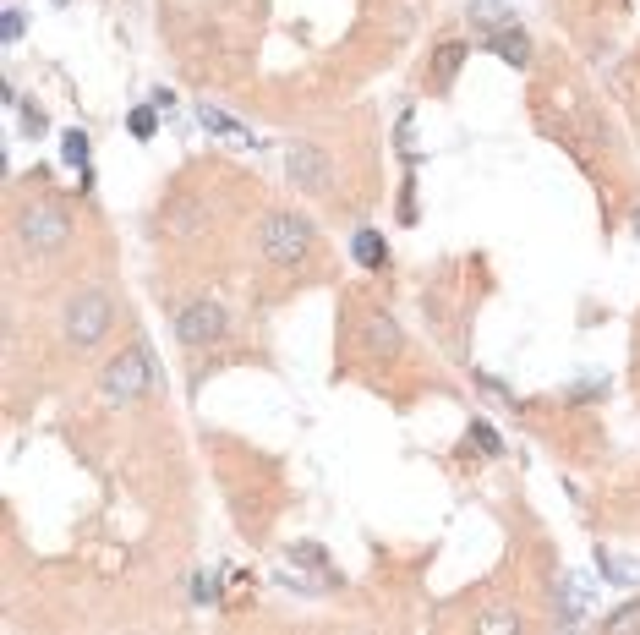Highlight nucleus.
<instances>
[{
    "mask_svg": "<svg viewBox=\"0 0 640 635\" xmlns=\"http://www.w3.org/2000/svg\"><path fill=\"white\" fill-rule=\"evenodd\" d=\"M258 252L274 263V269H301V263L318 252V225L290 209H269L258 225Z\"/></svg>",
    "mask_w": 640,
    "mask_h": 635,
    "instance_id": "f257e3e1",
    "label": "nucleus"
},
{
    "mask_svg": "<svg viewBox=\"0 0 640 635\" xmlns=\"http://www.w3.org/2000/svg\"><path fill=\"white\" fill-rule=\"evenodd\" d=\"M115 329V302L104 285H83V291L66 296L61 307V340L72 345V351H93V345L104 340V334Z\"/></svg>",
    "mask_w": 640,
    "mask_h": 635,
    "instance_id": "f03ea898",
    "label": "nucleus"
},
{
    "mask_svg": "<svg viewBox=\"0 0 640 635\" xmlns=\"http://www.w3.org/2000/svg\"><path fill=\"white\" fill-rule=\"evenodd\" d=\"M148 389H154V351L148 345H126V351H115L104 362V373H99L104 406H137Z\"/></svg>",
    "mask_w": 640,
    "mask_h": 635,
    "instance_id": "7ed1b4c3",
    "label": "nucleus"
},
{
    "mask_svg": "<svg viewBox=\"0 0 640 635\" xmlns=\"http://www.w3.org/2000/svg\"><path fill=\"white\" fill-rule=\"evenodd\" d=\"M17 241L28 252H61L66 241H72V214H66V203H55L50 192H39L33 203H22Z\"/></svg>",
    "mask_w": 640,
    "mask_h": 635,
    "instance_id": "20e7f679",
    "label": "nucleus"
},
{
    "mask_svg": "<svg viewBox=\"0 0 640 635\" xmlns=\"http://www.w3.org/2000/svg\"><path fill=\"white\" fill-rule=\"evenodd\" d=\"M230 334V313L219 302H186L181 313H176V340L181 345H192V351H203V345H219Z\"/></svg>",
    "mask_w": 640,
    "mask_h": 635,
    "instance_id": "39448f33",
    "label": "nucleus"
},
{
    "mask_svg": "<svg viewBox=\"0 0 640 635\" xmlns=\"http://www.w3.org/2000/svg\"><path fill=\"white\" fill-rule=\"evenodd\" d=\"M285 170H290V181H296L301 192H329L334 187V165H329V154H323L318 143H290L285 148Z\"/></svg>",
    "mask_w": 640,
    "mask_h": 635,
    "instance_id": "423d86ee",
    "label": "nucleus"
},
{
    "mask_svg": "<svg viewBox=\"0 0 640 635\" xmlns=\"http://www.w3.org/2000/svg\"><path fill=\"white\" fill-rule=\"evenodd\" d=\"M362 345H367V356H372V362H389V356L405 345V334H400V323H394V313L372 307V313L362 318Z\"/></svg>",
    "mask_w": 640,
    "mask_h": 635,
    "instance_id": "0eeeda50",
    "label": "nucleus"
},
{
    "mask_svg": "<svg viewBox=\"0 0 640 635\" xmlns=\"http://www.w3.org/2000/svg\"><path fill=\"white\" fill-rule=\"evenodd\" d=\"M482 50H493L498 61H509V66H531V39L520 33V22H515V28H498V33H487V39H482Z\"/></svg>",
    "mask_w": 640,
    "mask_h": 635,
    "instance_id": "6e6552de",
    "label": "nucleus"
},
{
    "mask_svg": "<svg viewBox=\"0 0 640 635\" xmlns=\"http://www.w3.org/2000/svg\"><path fill=\"white\" fill-rule=\"evenodd\" d=\"M471 635H526V614H520V608H509V603H493V608H482V614H476Z\"/></svg>",
    "mask_w": 640,
    "mask_h": 635,
    "instance_id": "1a4fd4ad",
    "label": "nucleus"
},
{
    "mask_svg": "<svg viewBox=\"0 0 640 635\" xmlns=\"http://www.w3.org/2000/svg\"><path fill=\"white\" fill-rule=\"evenodd\" d=\"M465 44H438V55H433V72H427V83H433V94H449L455 88V77H460V66H465Z\"/></svg>",
    "mask_w": 640,
    "mask_h": 635,
    "instance_id": "9d476101",
    "label": "nucleus"
},
{
    "mask_svg": "<svg viewBox=\"0 0 640 635\" xmlns=\"http://www.w3.org/2000/svg\"><path fill=\"white\" fill-rule=\"evenodd\" d=\"M197 121H203V126H208V132H214V137H230V143H236V148H258V137H252V126H241L236 115H225V110H214V105H203V110H197Z\"/></svg>",
    "mask_w": 640,
    "mask_h": 635,
    "instance_id": "9b49d317",
    "label": "nucleus"
},
{
    "mask_svg": "<svg viewBox=\"0 0 640 635\" xmlns=\"http://www.w3.org/2000/svg\"><path fill=\"white\" fill-rule=\"evenodd\" d=\"M351 258L362 263L367 274L389 269V241H383V230H356V236H351Z\"/></svg>",
    "mask_w": 640,
    "mask_h": 635,
    "instance_id": "f8f14e48",
    "label": "nucleus"
},
{
    "mask_svg": "<svg viewBox=\"0 0 640 635\" xmlns=\"http://www.w3.org/2000/svg\"><path fill=\"white\" fill-rule=\"evenodd\" d=\"M471 28L498 33V28H515V11H509V0H471Z\"/></svg>",
    "mask_w": 640,
    "mask_h": 635,
    "instance_id": "ddd939ff",
    "label": "nucleus"
},
{
    "mask_svg": "<svg viewBox=\"0 0 640 635\" xmlns=\"http://www.w3.org/2000/svg\"><path fill=\"white\" fill-rule=\"evenodd\" d=\"M465 449H471V455H482V460H493V455H504V438H498L493 422L476 417L471 427H465Z\"/></svg>",
    "mask_w": 640,
    "mask_h": 635,
    "instance_id": "4468645a",
    "label": "nucleus"
},
{
    "mask_svg": "<svg viewBox=\"0 0 640 635\" xmlns=\"http://www.w3.org/2000/svg\"><path fill=\"white\" fill-rule=\"evenodd\" d=\"M553 603H558V619H564V625H575V619H580V603H586V586H580V575H564V581L553 586Z\"/></svg>",
    "mask_w": 640,
    "mask_h": 635,
    "instance_id": "2eb2a0df",
    "label": "nucleus"
},
{
    "mask_svg": "<svg viewBox=\"0 0 640 635\" xmlns=\"http://www.w3.org/2000/svg\"><path fill=\"white\" fill-rule=\"evenodd\" d=\"M597 570L608 575L613 586H640V564L619 559V553H608V548H597Z\"/></svg>",
    "mask_w": 640,
    "mask_h": 635,
    "instance_id": "dca6fc26",
    "label": "nucleus"
},
{
    "mask_svg": "<svg viewBox=\"0 0 640 635\" xmlns=\"http://www.w3.org/2000/svg\"><path fill=\"white\" fill-rule=\"evenodd\" d=\"M61 159L72 170H88V159H93V143H88V132L83 126H72V132H61Z\"/></svg>",
    "mask_w": 640,
    "mask_h": 635,
    "instance_id": "f3484780",
    "label": "nucleus"
},
{
    "mask_svg": "<svg viewBox=\"0 0 640 635\" xmlns=\"http://www.w3.org/2000/svg\"><path fill=\"white\" fill-rule=\"evenodd\" d=\"M602 635H640V597L613 608V614L602 619Z\"/></svg>",
    "mask_w": 640,
    "mask_h": 635,
    "instance_id": "a211bd4d",
    "label": "nucleus"
},
{
    "mask_svg": "<svg viewBox=\"0 0 640 635\" xmlns=\"http://www.w3.org/2000/svg\"><path fill=\"white\" fill-rule=\"evenodd\" d=\"M126 126H132V137H137V143H154V132H159V115H154V105H137L132 115H126Z\"/></svg>",
    "mask_w": 640,
    "mask_h": 635,
    "instance_id": "6ab92c4d",
    "label": "nucleus"
},
{
    "mask_svg": "<svg viewBox=\"0 0 640 635\" xmlns=\"http://www.w3.org/2000/svg\"><path fill=\"white\" fill-rule=\"evenodd\" d=\"M22 132H28V137H44V132H50V115H44L39 105H28V99H22Z\"/></svg>",
    "mask_w": 640,
    "mask_h": 635,
    "instance_id": "aec40b11",
    "label": "nucleus"
},
{
    "mask_svg": "<svg viewBox=\"0 0 640 635\" xmlns=\"http://www.w3.org/2000/svg\"><path fill=\"white\" fill-rule=\"evenodd\" d=\"M22 28H28L22 6H6V17H0V39H6V44H17V39H22Z\"/></svg>",
    "mask_w": 640,
    "mask_h": 635,
    "instance_id": "412c9836",
    "label": "nucleus"
},
{
    "mask_svg": "<svg viewBox=\"0 0 640 635\" xmlns=\"http://www.w3.org/2000/svg\"><path fill=\"white\" fill-rule=\"evenodd\" d=\"M148 105H154V110H176V94H170V88H154V94H148Z\"/></svg>",
    "mask_w": 640,
    "mask_h": 635,
    "instance_id": "4be33fe9",
    "label": "nucleus"
},
{
    "mask_svg": "<svg viewBox=\"0 0 640 635\" xmlns=\"http://www.w3.org/2000/svg\"><path fill=\"white\" fill-rule=\"evenodd\" d=\"M630 230H635V241H640V209L630 214Z\"/></svg>",
    "mask_w": 640,
    "mask_h": 635,
    "instance_id": "5701e85b",
    "label": "nucleus"
},
{
    "mask_svg": "<svg viewBox=\"0 0 640 635\" xmlns=\"http://www.w3.org/2000/svg\"><path fill=\"white\" fill-rule=\"evenodd\" d=\"M50 6H66V0H50Z\"/></svg>",
    "mask_w": 640,
    "mask_h": 635,
    "instance_id": "b1692460",
    "label": "nucleus"
}]
</instances>
